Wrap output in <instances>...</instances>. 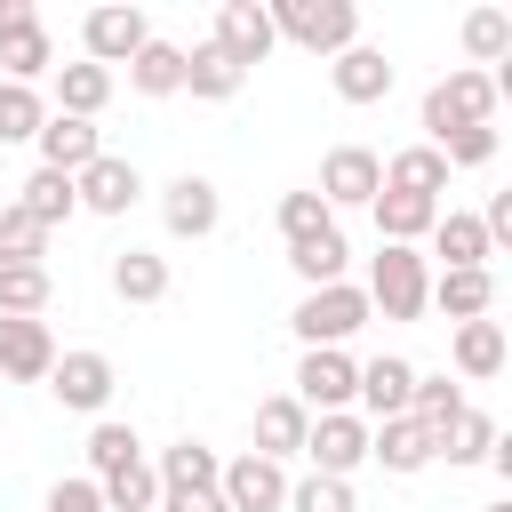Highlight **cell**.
Listing matches in <instances>:
<instances>
[{"label": "cell", "mask_w": 512, "mask_h": 512, "mask_svg": "<svg viewBox=\"0 0 512 512\" xmlns=\"http://www.w3.org/2000/svg\"><path fill=\"white\" fill-rule=\"evenodd\" d=\"M288 512H360V504H352V480L304 472V480H288Z\"/></svg>", "instance_id": "obj_42"}, {"label": "cell", "mask_w": 512, "mask_h": 512, "mask_svg": "<svg viewBox=\"0 0 512 512\" xmlns=\"http://www.w3.org/2000/svg\"><path fill=\"white\" fill-rule=\"evenodd\" d=\"M464 56H472V72L480 64H504L512 56V8H472L464 16Z\"/></svg>", "instance_id": "obj_37"}, {"label": "cell", "mask_w": 512, "mask_h": 512, "mask_svg": "<svg viewBox=\"0 0 512 512\" xmlns=\"http://www.w3.org/2000/svg\"><path fill=\"white\" fill-rule=\"evenodd\" d=\"M424 144H440V136H456V128H488L496 120V80L488 72H472V64H456L448 80H432L424 88Z\"/></svg>", "instance_id": "obj_3"}, {"label": "cell", "mask_w": 512, "mask_h": 512, "mask_svg": "<svg viewBox=\"0 0 512 512\" xmlns=\"http://www.w3.org/2000/svg\"><path fill=\"white\" fill-rule=\"evenodd\" d=\"M40 120H48V96H40V88L0 80V144H32V136H40Z\"/></svg>", "instance_id": "obj_39"}, {"label": "cell", "mask_w": 512, "mask_h": 512, "mask_svg": "<svg viewBox=\"0 0 512 512\" xmlns=\"http://www.w3.org/2000/svg\"><path fill=\"white\" fill-rule=\"evenodd\" d=\"M304 408L288 400V392H272V400H256V456H272V464H288V456H304Z\"/></svg>", "instance_id": "obj_25"}, {"label": "cell", "mask_w": 512, "mask_h": 512, "mask_svg": "<svg viewBox=\"0 0 512 512\" xmlns=\"http://www.w3.org/2000/svg\"><path fill=\"white\" fill-rule=\"evenodd\" d=\"M128 88H136V96H184V48L152 32V40L128 56Z\"/></svg>", "instance_id": "obj_27"}, {"label": "cell", "mask_w": 512, "mask_h": 512, "mask_svg": "<svg viewBox=\"0 0 512 512\" xmlns=\"http://www.w3.org/2000/svg\"><path fill=\"white\" fill-rule=\"evenodd\" d=\"M24 24H40V8H32V0H0V40L24 32Z\"/></svg>", "instance_id": "obj_46"}, {"label": "cell", "mask_w": 512, "mask_h": 512, "mask_svg": "<svg viewBox=\"0 0 512 512\" xmlns=\"http://www.w3.org/2000/svg\"><path fill=\"white\" fill-rule=\"evenodd\" d=\"M368 216H376V240H384V248H416V240L440 224V200H416V192H392V184H384V192L368 200Z\"/></svg>", "instance_id": "obj_19"}, {"label": "cell", "mask_w": 512, "mask_h": 512, "mask_svg": "<svg viewBox=\"0 0 512 512\" xmlns=\"http://www.w3.org/2000/svg\"><path fill=\"white\" fill-rule=\"evenodd\" d=\"M16 208H24L40 232H56V224H72V216H80V192H72V176L32 168V176H24V192H16Z\"/></svg>", "instance_id": "obj_28"}, {"label": "cell", "mask_w": 512, "mask_h": 512, "mask_svg": "<svg viewBox=\"0 0 512 512\" xmlns=\"http://www.w3.org/2000/svg\"><path fill=\"white\" fill-rule=\"evenodd\" d=\"M112 296H120V304H160V296H168V256L120 248V256H112Z\"/></svg>", "instance_id": "obj_32"}, {"label": "cell", "mask_w": 512, "mask_h": 512, "mask_svg": "<svg viewBox=\"0 0 512 512\" xmlns=\"http://www.w3.org/2000/svg\"><path fill=\"white\" fill-rule=\"evenodd\" d=\"M288 328H296V344H304V352H344V344L368 328V296H360V280L304 288V296H296V312H288Z\"/></svg>", "instance_id": "obj_1"}, {"label": "cell", "mask_w": 512, "mask_h": 512, "mask_svg": "<svg viewBox=\"0 0 512 512\" xmlns=\"http://www.w3.org/2000/svg\"><path fill=\"white\" fill-rule=\"evenodd\" d=\"M144 40H152V16H144L136 0H104V8L80 16V48H88V64H104V72L128 64Z\"/></svg>", "instance_id": "obj_7"}, {"label": "cell", "mask_w": 512, "mask_h": 512, "mask_svg": "<svg viewBox=\"0 0 512 512\" xmlns=\"http://www.w3.org/2000/svg\"><path fill=\"white\" fill-rule=\"evenodd\" d=\"M160 512H224L216 488H192V496H160Z\"/></svg>", "instance_id": "obj_45"}, {"label": "cell", "mask_w": 512, "mask_h": 512, "mask_svg": "<svg viewBox=\"0 0 512 512\" xmlns=\"http://www.w3.org/2000/svg\"><path fill=\"white\" fill-rule=\"evenodd\" d=\"M160 496H192V488H216V472H224V456L208 448V440H176V448H160Z\"/></svg>", "instance_id": "obj_26"}, {"label": "cell", "mask_w": 512, "mask_h": 512, "mask_svg": "<svg viewBox=\"0 0 512 512\" xmlns=\"http://www.w3.org/2000/svg\"><path fill=\"white\" fill-rule=\"evenodd\" d=\"M112 384H120V368H112V352H96V344L56 352V368H48V392H56V408H72V416H104V408H112Z\"/></svg>", "instance_id": "obj_5"}, {"label": "cell", "mask_w": 512, "mask_h": 512, "mask_svg": "<svg viewBox=\"0 0 512 512\" xmlns=\"http://www.w3.org/2000/svg\"><path fill=\"white\" fill-rule=\"evenodd\" d=\"M456 408H472V400H464V384H456L448 368H432V376L416 368V392H408V416H416L424 432H440V424H448Z\"/></svg>", "instance_id": "obj_36"}, {"label": "cell", "mask_w": 512, "mask_h": 512, "mask_svg": "<svg viewBox=\"0 0 512 512\" xmlns=\"http://www.w3.org/2000/svg\"><path fill=\"white\" fill-rule=\"evenodd\" d=\"M104 104H112V72H104V64H88V56H80V64H56V112L96 120Z\"/></svg>", "instance_id": "obj_29"}, {"label": "cell", "mask_w": 512, "mask_h": 512, "mask_svg": "<svg viewBox=\"0 0 512 512\" xmlns=\"http://www.w3.org/2000/svg\"><path fill=\"white\" fill-rule=\"evenodd\" d=\"M248 88V72L216 48V40H200V48H184V96H200V104H232Z\"/></svg>", "instance_id": "obj_22"}, {"label": "cell", "mask_w": 512, "mask_h": 512, "mask_svg": "<svg viewBox=\"0 0 512 512\" xmlns=\"http://www.w3.org/2000/svg\"><path fill=\"white\" fill-rule=\"evenodd\" d=\"M0 72H8L16 88H40V80L56 72V40H48V24H24V32H8V40H0Z\"/></svg>", "instance_id": "obj_33"}, {"label": "cell", "mask_w": 512, "mask_h": 512, "mask_svg": "<svg viewBox=\"0 0 512 512\" xmlns=\"http://www.w3.org/2000/svg\"><path fill=\"white\" fill-rule=\"evenodd\" d=\"M136 456H144L136 424H120V416H96V432H88V480H104V472H120V464H136Z\"/></svg>", "instance_id": "obj_38"}, {"label": "cell", "mask_w": 512, "mask_h": 512, "mask_svg": "<svg viewBox=\"0 0 512 512\" xmlns=\"http://www.w3.org/2000/svg\"><path fill=\"white\" fill-rule=\"evenodd\" d=\"M272 8V32L304 56H344L360 40V8L352 0H264Z\"/></svg>", "instance_id": "obj_2"}, {"label": "cell", "mask_w": 512, "mask_h": 512, "mask_svg": "<svg viewBox=\"0 0 512 512\" xmlns=\"http://www.w3.org/2000/svg\"><path fill=\"white\" fill-rule=\"evenodd\" d=\"M432 152H440L448 168H488V160H496V120H488V128H456V136H440Z\"/></svg>", "instance_id": "obj_43"}, {"label": "cell", "mask_w": 512, "mask_h": 512, "mask_svg": "<svg viewBox=\"0 0 512 512\" xmlns=\"http://www.w3.org/2000/svg\"><path fill=\"white\" fill-rule=\"evenodd\" d=\"M304 456H312L320 480H352V472L368 464V416H352V408L312 416V424H304Z\"/></svg>", "instance_id": "obj_8"}, {"label": "cell", "mask_w": 512, "mask_h": 512, "mask_svg": "<svg viewBox=\"0 0 512 512\" xmlns=\"http://www.w3.org/2000/svg\"><path fill=\"white\" fill-rule=\"evenodd\" d=\"M216 216H224V200H216V184H208L200 168H184V176L160 184V224H168V240H208Z\"/></svg>", "instance_id": "obj_13"}, {"label": "cell", "mask_w": 512, "mask_h": 512, "mask_svg": "<svg viewBox=\"0 0 512 512\" xmlns=\"http://www.w3.org/2000/svg\"><path fill=\"white\" fill-rule=\"evenodd\" d=\"M368 456L384 464V472H424L432 464V432L416 424V416H384V424H368Z\"/></svg>", "instance_id": "obj_21"}, {"label": "cell", "mask_w": 512, "mask_h": 512, "mask_svg": "<svg viewBox=\"0 0 512 512\" xmlns=\"http://www.w3.org/2000/svg\"><path fill=\"white\" fill-rule=\"evenodd\" d=\"M424 304H440L456 328L464 320H488L496 312V272H432V296Z\"/></svg>", "instance_id": "obj_24"}, {"label": "cell", "mask_w": 512, "mask_h": 512, "mask_svg": "<svg viewBox=\"0 0 512 512\" xmlns=\"http://www.w3.org/2000/svg\"><path fill=\"white\" fill-rule=\"evenodd\" d=\"M432 240V256H440V272H488V224L472 216V208H440V224L424 232Z\"/></svg>", "instance_id": "obj_17"}, {"label": "cell", "mask_w": 512, "mask_h": 512, "mask_svg": "<svg viewBox=\"0 0 512 512\" xmlns=\"http://www.w3.org/2000/svg\"><path fill=\"white\" fill-rule=\"evenodd\" d=\"M216 496H224V512H288V464L240 448V456H224Z\"/></svg>", "instance_id": "obj_6"}, {"label": "cell", "mask_w": 512, "mask_h": 512, "mask_svg": "<svg viewBox=\"0 0 512 512\" xmlns=\"http://www.w3.org/2000/svg\"><path fill=\"white\" fill-rule=\"evenodd\" d=\"M56 296L48 264H0V320H40Z\"/></svg>", "instance_id": "obj_34"}, {"label": "cell", "mask_w": 512, "mask_h": 512, "mask_svg": "<svg viewBox=\"0 0 512 512\" xmlns=\"http://www.w3.org/2000/svg\"><path fill=\"white\" fill-rule=\"evenodd\" d=\"M32 144H40V168H56V176H80V168L104 152V128H96V120H72V112H48Z\"/></svg>", "instance_id": "obj_16"}, {"label": "cell", "mask_w": 512, "mask_h": 512, "mask_svg": "<svg viewBox=\"0 0 512 512\" xmlns=\"http://www.w3.org/2000/svg\"><path fill=\"white\" fill-rule=\"evenodd\" d=\"M384 184H392V192H416V200H440V192H448V160H440L432 144H400V152L384 160Z\"/></svg>", "instance_id": "obj_30"}, {"label": "cell", "mask_w": 512, "mask_h": 512, "mask_svg": "<svg viewBox=\"0 0 512 512\" xmlns=\"http://www.w3.org/2000/svg\"><path fill=\"white\" fill-rule=\"evenodd\" d=\"M96 496H104V512H160V472L136 456V464H120V472H104Z\"/></svg>", "instance_id": "obj_35"}, {"label": "cell", "mask_w": 512, "mask_h": 512, "mask_svg": "<svg viewBox=\"0 0 512 512\" xmlns=\"http://www.w3.org/2000/svg\"><path fill=\"white\" fill-rule=\"evenodd\" d=\"M504 432H496V416H480V408H456L440 432H432V464H488V448H496Z\"/></svg>", "instance_id": "obj_23"}, {"label": "cell", "mask_w": 512, "mask_h": 512, "mask_svg": "<svg viewBox=\"0 0 512 512\" xmlns=\"http://www.w3.org/2000/svg\"><path fill=\"white\" fill-rule=\"evenodd\" d=\"M352 392H360V360L352 352H304L296 360V408L304 416H336V408H352Z\"/></svg>", "instance_id": "obj_9"}, {"label": "cell", "mask_w": 512, "mask_h": 512, "mask_svg": "<svg viewBox=\"0 0 512 512\" xmlns=\"http://www.w3.org/2000/svg\"><path fill=\"white\" fill-rule=\"evenodd\" d=\"M48 368H56L48 320H0V376L8 384H48Z\"/></svg>", "instance_id": "obj_18"}, {"label": "cell", "mask_w": 512, "mask_h": 512, "mask_svg": "<svg viewBox=\"0 0 512 512\" xmlns=\"http://www.w3.org/2000/svg\"><path fill=\"white\" fill-rule=\"evenodd\" d=\"M392 80H400V64H392L384 48H368V40H352L344 56H328V88H336L344 104H384Z\"/></svg>", "instance_id": "obj_15"}, {"label": "cell", "mask_w": 512, "mask_h": 512, "mask_svg": "<svg viewBox=\"0 0 512 512\" xmlns=\"http://www.w3.org/2000/svg\"><path fill=\"white\" fill-rule=\"evenodd\" d=\"M320 200H328V216L336 208H368L376 192H384V160L368 152V144H336L328 160H320V184H312Z\"/></svg>", "instance_id": "obj_10"}, {"label": "cell", "mask_w": 512, "mask_h": 512, "mask_svg": "<svg viewBox=\"0 0 512 512\" xmlns=\"http://www.w3.org/2000/svg\"><path fill=\"white\" fill-rule=\"evenodd\" d=\"M344 264H352V248H344V232H336V224L288 248V272H296L304 288H336V280H344Z\"/></svg>", "instance_id": "obj_31"}, {"label": "cell", "mask_w": 512, "mask_h": 512, "mask_svg": "<svg viewBox=\"0 0 512 512\" xmlns=\"http://www.w3.org/2000/svg\"><path fill=\"white\" fill-rule=\"evenodd\" d=\"M408 392H416V360H400V352H376V360H360L352 416H368V424H384V416H408Z\"/></svg>", "instance_id": "obj_14"}, {"label": "cell", "mask_w": 512, "mask_h": 512, "mask_svg": "<svg viewBox=\"0 0 512 512\" xmlns=\"http://www.w3.org/2000/svg\"><path fill=\"white\" fill-rule=\"evenodd\" d=\"M208 40H216V48H224V56L240 64V72H256V64H264V56L280 48V32H272V8H264V0H224V8H216V32H208Z\"/></svg>", "instance_id": "obj_11"}, {"label": "cell", "mask_w": 512, "mask_h": 512, "mask_svg": "<svg viewBox=\"0 0 512 512\" xmlns=\"http://www.w3.org/2000/svg\"><path fill=\"white\" fill-rule=\"evenodd\" d=\"M480 512H512V496H504V504H480Z\"/></svg>", "instance_id": "obj_47"}, {"label": "cell", "mask_w": 512, "mask_h": 512, "mask_svg": "<svg viewBox=\"0 0 512 512\" xmlns=\"http://www.w3.org/2000/svg\"><path fill=\"white\" fill-rule=\"evenodd\" d=\"M360 296H368V312H384V320H424V296H432V264H424V248H376Z\"/></svg>", "instance_id": "obj_4"}, {"label": "cell", "mask_w": 512, "mask_h": 512, "mask_svg": "<svg viewBox=\"0 0 512 512\" xmlns=\"http://www.w3.org/2000/svg\"><path fill=\"white\" fill-rule=\"evenodd\" d=\"M40 512H104V496H96V480H88V472H80V480H56V488H48V504H40Z\"/></svg>", "instance_id": "obj_44"}, {"label": "cell", "mask_w": 512, "mask_h": 512, "mask_svg": "<svg viewBox=\"0 0 512 512\" xmlns=\"http://www.w3.org/2000/svg\"><path fill=\"white\" fill-rule=\"evenodd\" d=\"M72 192H80V208H88V216H128V208L144 200V168H136V160H120V152H96V160L72 176Z\"/></svg>", "instance_id": "obj_12"}, {"label": "cell", "mask_w": 512, "mask_h": 512, "mask_svg": "<svg viewBox=\"0 0 512 512\" xmlns=\"http://www.w3.org/2000/svg\"><path fill=\"white\" fill-rule=\"evenodd\" d=\"M0 264H48V232H40L16 200L0 208Z\"/></svg>", "instance_id": "obj_40"}, {"label": "cell", "mask_w": 512, "mask_h": 512, "mask_svg": "<svg viewBox=\"0 0 512 512\" xmlns=\"http://www.w3.org/2000/svg\"><path fill=\"white\" fill-rule=\"evenodd\" d=\"M336 216H328V200L320 192H280V240L296 248V240H312V232H328Z\"/></svg>", "instance_id": "obj_41"}, {"label": "cell", "mask_w": 512, "mask_h": 512, "mask_svg": "<svg viewBox=\"0 0 512 512\" xmlns=\"http://www.w3.org/2000/svg\"><path fill=\"white\" fill-rule=\"evenodd\" d=\"M448 360H456V376H464V384H488V376H504V360H512V344H504V320H464V328L448 336Z\"/></svg>", "instance_id": "obj_20"}]
</instances>
